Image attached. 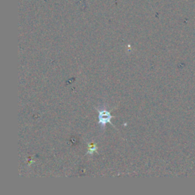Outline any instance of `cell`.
Instances as JSON below:
<instances>
[{
	"label": "cell",
	"mask_w": 195,
	"mask_h": 195,
	"mask_svg": "<svg viewBox=\"0 0 195 195\" xmlns=\"http://www.w3.org/2000/svg\"><path fill=\"white\" fill-rule=\"evenodd\" d=\"M97 111L98 112V124L100 125L101 130H104L107 124H111V119L112 116L108 108L104 105L98 107L97 108Z\"/></svg>",
	"instance_id": "1"
},
{
	"label": "cell",
	"mask_w": 195,
	"mask_h": 195,
	"mask_svg": "<svg viewBox=\"0 0 195 195\" xmlns=\"http://www.w3.org/2000/svg\"><path fill=\"white\" fill-rule=\"evenodd\" d=\"M95 150H96L95 146H92V148L90 147V150H89V153H91L92 154V153H93V152H94Z\"/></svg>",
	"instance_id": "2"
}]
</instances>
